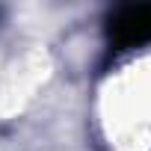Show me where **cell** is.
<instances>
[{
    "instance_id": "6da1fadb",
    "label": "cell",
    "mask_w": 151,
    "mask_h": 151,
    "mask_svg": "<svg viewBox=\"0 0 151 151\" xmlns=\"http://www.w3.org/2000/svg\"><path fill=\"white\" fill-rule=\"evenodd\" d=\"M107 36L116 47H136L151 42V3L116 9L107 21Z\"/></svg>"
}]
</instances>
